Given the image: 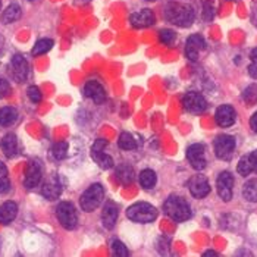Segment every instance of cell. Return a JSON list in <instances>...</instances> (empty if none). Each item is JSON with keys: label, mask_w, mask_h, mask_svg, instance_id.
I'll return each mask as SVG.
<instances>
[{"label": "cell", "mask_w": 257, "mask_h": 257, "mask_svg": "<svg viewBox=\"0 0 257 257\" xmlns=\"http://www.w3.org/2000/svg\"><path fill=\"white\" fill-rule=\"evenodd\" d=\"M79 2H88V0H79Z\"/></svg>", "instance_id": "42"}, {"label": "cell", "mask_w": 257, "mask_h": 257, "mask_svg": "<svg viewBox=\"0 0 257 257\" xmlns=\"http://www.w3.org/2000/svg\"><path fill=\"white\" fill-rule=\"evenodd\" d=\"M106 146H107V143L104 140H97L93 144V147H91V158L94 159V162L99 165L101 169L113 168V159L104 153V147Z\"/></svg>", "instance_id": "8"}, {"label": "cell", "mask_w": 257, "mask_h": 257, "mask_svg": "<svg viewBox=\"0 0 257 257\" xmlns=\"http://www.w3.org/2000/svg\"><path fill=\"white\" fill-rule=\"evenodd\" d=\"M204 12H203V18L206 21H212L213 20V6H212V3L210 2H204V9H203Z\"/></svg>", "instance_id": "37"}, {"label": "cell", "mask_w": 257, "mask_h": 257, "mask_svg": "<svg viewBox=\"0 0 257 257\" xmlns=\"http://www.w3.org/2000/svg\"><path fill=\"white\" fill-rule=\"evenodd\" d=\"M41 166H40L39 162L36 160H31L27 166V171H25V179H24V185L25 188L31 190V188H36L41 181Z\"/></svg>", "instance_id": "13"}, {"label": "cell", "mask_w": 257, "mask_h": 257, "mask_svg": "<svg viewBox=\"0 0 257 257\" xmlns=\"http://www.w3.org/2000/svg\"><path fill=\"white\" fill-rule=\"evenodd\" d=\"M84 94L97 104L106 100V91L97 81H88L84 87Z\"/></svg>", "instance_id": "17"}, {"label": "cell", "mask_w": 257, "mask_h": 257, "mask_svg": "<svg viewBox=\"0 0 257 257\" xmlns=\"http://www.w3.org/2000/svg\"><path fill=\"white\" fill-rule=\"evenodd\" d=\"M251 21H253V24L257 27V5L254 6V9H253V17H251Z\"/></svg>", "instance_id": "40"}, {"label": "cell", "mask_w": 257, "mask_h": 257, "mask_svg": "<svg viewBox=\"0 0 257 257\" xmlns=\"http://www.w3.org/2000/svg\"><path fill=\"white\" fill-rule=\"evenodd\" d=\"M150 2H153V0H150Z\"/></svg>", "instance_id": "44"}, {"label": "cell", "mask_w": 257, "mask_h": 257, "mask_svg": "<svg viewBox=\"0 0 257 257\" xmlns=\"http://www.w3.org/2000/svg\"><path fill=\"white\" fill-rule=\"evenodd\" d=\"M56 215L59 219L60 225L66 229H74L78 225V216H77V209L72 203L69 201H62L58 209Z\"/></svg>", "instance_id": "5"}, {"label": "cell", "mask_w": 257, "mask_h": 257, "mask_svg": "<svg viewBox=\"0 0 257 257\" xmlns=\"http://www.w3.org/2000/svg\"><path fill=\"white\" fill-rule=\"evenodd\" d=\"M9 93H11V85H9V82L5 81V79H0V99L6 97Z\"/></svg>", "instance_id": "38"}, {"label": "cell", "mask_w": 257, "mask_h": 257, "mask_svg": "<svg viewBox=\"0 0 257 257\" xmlns=\"http://www.w3.org/2000/svg\"><path fill=\"white\" fill-rule=\"evenodd\" d=\"M21 18V8L18 5H11L5 9L2 14V22L3 24H12Z\"/></svg>", "instance_id": "25"}, {"label": "cell", "mask_w": 257, "mask_h": 257, "mask_svg": "<svg viewBox=\"0 0 257 257\" xmlns=\"http://www.w3.org/2000/svg\"><path fill=\"white\" fill-rule=\"evenodd\" d=\"M235 150V139L231 136H219L215 140V155L220 160H229Z\"/></svg>", "instance_id": "6"}, {"label": "cell", "mask_w": 257, "mask_h": 257, "mask_svg": "<svg viewBox=\"0 0 257 257\" xmlns=\"http://www.w3.org/2000/svg\"><path fill=\"white\" fill-rule=\"evenodd\" d=\"M187 159L196 171H203L206 168V158H204V146L203 144H193L187 149Z\"/></svg>", "instance_id": "10"}, {"label": "cell", "mask_w": 257, "mask_h": 257, "mask_svg": "<svg viewBox=\"0 0 257 257\" xmlns=\"http://www.w3.org/2000/svg\"><path fill=\"white\" fill-rule=\"evenodd\" d=\"M118 144L122 150H134L137 147V141H136V139L130 133H122L119 136Z\"/></svg>", "instance_id": "28"}, {"label": "cell", "mask_w": 257, "mask_h": 257, "mask_svg": "<svg viewBox=\"0 0 257 257\" xmlns=\"http://www.w3.org/2000/svg\"><path fill=\"white\" fill-rule=\"evenodd\" d=\"M9 188H11V181H9L8 168L3 162H0V194L8 193Z\"/></svg>", "instance_id": "31"}, {"label": "cell", "mask_w": 257, "mask_h": 257, "mask_svg": "<svg viewBox=\"0 0 257 257\" xmlns=\"http://www.w3.org/2000/svg\"><path fill=\"white\" fill-rule=\"evenodd\" d=\"M18 213V206L14 201H6L0 206V223L2 225H8L11 223L14 219L17 218Z\"/></svg>", "instance_id": "20"}, {"label": "cell", "mask_w": 257, "mask_h": 257, "mask_svg": "<svg viewBox=\"0 0 257 257\" xmlns=\"http://www.w3.org/2000/svg\"><path fill=\"white\" fill-rule=\"evenodd\" d=\"M165 18L178 27H190L194 21V9L188 3L169 2L165 8Z\"/></svg>", "instance_id": "1"}, {"label": "cell", "mask_w": 257, "mask_h": 257, "mask_svg": "<svg viewBox=\"0 0 257 257\" xmlns=\"http://www.w3.org/2000/svg\"><path fill=\"white\" fill-rule=\"evenodd\" d=\"M163 210L168 218H171L175 222H184L191 218V209L190 204L179 196H171L165 201Z\"/></svg>", "instance_id": "2"}, {"label": "cell", "mask_w": 257, "mask_h": 257, "mask_svg": "<svg viewBox=\"0 0 257 257\" xmlns=\"http://www.w3.org/2000/svg\"><path fill=\"white\" fill-rule=\"evenodd\" d=\"M28 97H30V100H31L33 103H40L41 99H43V94H41V91L39 90V87L31 85V87L28 88Z\"/></svg>", "instance_id": "36"}, {"label": "cell", "mask_w": 257, "mask_h": 257, "mask_svg": "<svg viewBox=\"0 0 257 257\" xmlns=\"http://www.w3.org/2000/svg\"><path fill=\"white\" fill-rule=\"evenodd\" d=\"M188 188H190L191 196L196 198L206 197L210 193L209 181H207L206 177H203V175H196V177H193V178L190 179Z\"/></svg>", "instance_id": "11"}, {"label": "cell", "mask_w": 257, "mask_h": 257, "mask_svg": "<svg viewBox=\"0 0 257 257\" xmlns=\"http://www.w3.org/2000/svg\"><path fill=\"white\" fill-rule=\"evenodd\" d=\"M234 2H235V0H234Z\"/></svg>", "instance_id": "45"}, {"label": "cell", "mask_w": 257, "mask_h": 257, "mask_svg": "<svg viewBox=\"0 0 257 257\" xmlns=\"http://www.w3.org/2000/svg\"><path fill=\"white\" fill-rule=\"evenodd\" d=\"M50 155H52V158L55 159V160H63V159L66 158V155H68V143L66 141L56 143L52 147Z\"/></svg>", "instance_id": "30"}, {"label": "cell", "mask_w": 257, "mask_h": 257, "mask_svg": "<svg viewBox=\"0 0 257 257\" xmlns=\"http://www.w3.org/2000/svg\"><path fill=\"white\" fill-rule=\"evenodd\" d=\"M119 215V207L116 203L113 201H107L103 207V212H101V222L104 225V228L107 229H112L116 223V219Z\"/></svg>", "instance_id": "16"}, {"label": "cell", "mask_w": 257, "mask_h": 257, "mask_svg": "<svg viewBox=\"0 0 257 257\" xmlns=\"http://www.w3.org/2000/svg\"><path fill=\"white\" fill-rule=\"evenodd\" d=\"M60 188L59 182L56 179H52V181H47L44 185H43V190H41V194L47 200H56L60 196Z\"/></svg>", "instance_id": "23"}, {"label": "cell", "mask_w": 257, "mask_h": 257, "mask_svg": "<svg viewBox=\"0 0 257 257\" xmlns=\"http://www.w3.org/2000/svg\"><path fill=\"white\" fill-rule=\"evenodd\" d=\"M104 197V190L100 184H93L90 185V188H87L84 191V194L79 198V204L82 207V210L85 212H93L99 207Z\"/></svg>", "instance_id": "4"}, {"label": "cell", "mask_w": 257, "mask_h": 257, "mask_svg": "<svg viewBox=\"0 0 257 257\" xmlns=\"http://www.w3.org/2000/svg\"><path fill=\"white\" fill-rule=\"evenodd\" d=\"M130 21H131L133 27H136V28H146V27L153 25L156 18H155V14L150 9H143L140 12H136L134 15H131Z\"/></svg>", "instance_id": "19"}, {"label": "cell", "mask_w": 257, "mask_h": 257, "mask_svg": "<svg viewBox=\"0 0 257 257\" xmlns=\"http://www.w3.org/2000/svg\"><path fill=\"white\" fill-rule=\"evenodd\" d=\"M0 6H2V3H0Z\"/></svg>", "instance_id": "43"}, {"label": "cell", "mask_w": 257, "mask_h": 257, "mask_svg": "<svg viewBox=\"0 0 257 257\" xmlns=\"http://www.w3.org/2000/svg\"><path fill=\"white\" fill-rule=\"evenodd\" d=\"M244 100L248 104H253L257 101V85H250L245 91H244Z\"/></svg>", "instance_id": "34"}, {"label": "cell", "mask_w": 257, "mask_h": 257, "mask_svg": "<svg viewBox=\"0 0 257 257\" xmlns=\"http://www.w3.org/2000/svg\"><path fill=\"white\" fill-rule=\"evenodd\" d=\"M28 62L24 59V56L21 55H15L12 60H11V74L12 77L17 79L18 82H24L28 78Z\"/></svg>", "instance_id": "14"}, {"label": "cell", "mask_w": 257, "mask_h": 257, "mask_svg": "<svg viewBox=\"0 0 257 257\" xmlns=\"http://www.w3.org/2000/svg\"><path fill=\"white\" fill-rule=\"evenodd\" d=\"M53 40L50 39H43L39 40L37 43H36V46L33 47V55L34 56H40V55H44V53H47L52 47H53Z\"/></svg>", "instance_id": "29"}, {"label": "cell", "mask_w": 257, "mask_h": 257, "mask_svg": "<svg viewBox=\"0 0 257 257\" xmlns=\"http://www.w3.org/2000/svg\"><path fill=\"white\" fill-rule=\"evenodd\" d=\"M159 39H160V41H162L163 44H171V43H174V40H175V33H174L172 30H162V31L159 33Z\"/></svg>", "instance_id": "35"}, {"label": "cell", "mask_w": 257, "mask_h": 257, "mask_svg": "<svg viewBox=\"0 0 257 257\" xmlns=\"http://www.w3.org/2000/svg\"><path fill=\"white\" fill-rule=\"evenodd\" d=\"M203 256H218V253H216V251H213V250H207Z\"/></svg>", "instance_id": "41"}, {"label": "cell", "mask_w": 257, "mask_h": 257, "mask_svg": "<svg viewBox=\"0 0 257 257\" xmlns=\"http://www.w3.org/2000/svg\"><path fill=\"white\" fill-rule=\"evenodd\" d=\"M112 253H113V256H116V257H125L130 254V251L126 250L125 244H123V242H120V241H118V239L112 242Z\"/></svg>", "instance_id": "32"}, {"label": "cell", "mask_w": 257, "mask_h": 257, "mask_svg": "<svg viewBox=\"0 0 257 257\" xmlns=\"http://www.w3.org/2000/svg\"><path fill=\"white\" fill-rule=\"evenodd\" d=\"M206 49V41L201 36L194 34L191 36L190 39L187 40V44H185V56L191 62H196L198 59V55L200 52H203Z\"/></svg>", "instance_id": "12"}, {"label": "cell", "mask_w": 257, "mask_h": 257, "mask_svg": "<svg viewBox=\"0 0 257 257\" xmlns=\"http://www.w3.org/2000/svg\"><path fill=\"white\" fill-rule=\"evenodd\" d=\"M242 196L247 201L256 203L257 201V178L250 179L245 182L244 188H242Z\"/></svg>", "instance_id": "26"}, {"label": "cell", "mask_w": 257, "mask_h": 257, "mask_svg": "<svg viewBox=\"0 0 257 257\" xmlns=\"http://www.w3.org/2000/svg\"><path fill=\"white\" fill-rule=\"evenodd\" d=\"M237 171L238 174L242 175V177H248L253 172L257 174V150L250 153V155H247V156H244L238 162Z\"/></svg>", "instance_id": "18"}, {"label": "cell", "mask_w": 257, "mask_h": 257, "mask_svg": "<svg viewBox=\"0 0 257 257\" xmlns=\"http://www.w3.org/2000/svg\"><path fill=\"white\" fill-rule=\"evenodd\" d=\"M18 112L15 107H3L0 109V125L2 126H11L17 122Z\"/></svg>", "instance_id": "24"}, {"label": "cell", "mask_w": 257, "mask_h": 257, "mask_svg": "<svg viewBox=\"0 0 257 257\" xmlns=\"http://www.w3.org/2000/svg\"><path fill=\"white\" fill-rule=\"evenodd\" d=\"M182 106L190 113H196L197 115V113H203L207 109V101L197 91H190V93H187L184 96Z\"/></svg>", "instance_id": "7"}, {"label": "cell", "mask_w": 257, "mask_h": 257, "mask_svg": "<svg viewBox=\"0 0 257 257\" xmlns=\"http://www.w3.org/2000/svg\"><path fill=\"white\" fill-rule=\"evenodd\" d=\"M156 174H155V171H152V169H144L141 174H140V184L146 188V190H150V188H153L155 185H156Z\"/></svg>", "instance_id": "27"}, {"label": "cell", "mask_w": 257, "mask_h": 257, "mask_svg": "<svg viewBox=\"0 0 257 257\" xmlns=\"http://www.w3.org/2000/svg\"><path fill=\"white\" fill-rule=\"evenodd\" d=\"M216 188H218L219 197L223 201H231L232 188H234V177L226 171L219 174L218 181H216Z\"/></svg>", "instance_id": "9"}, {"label": "cell", "mask_w": 257, "mask_h": 257, "mask_svg": "<svg viewBox=\"0 0 257 257\" xmlns=\"http://www.w3.org/2000/svg\"><path fill=\"white\" fill-rule=\"evenodd\" d=\"M115 174H116V179L122 185H130L136 179V172L130 165H119Z\"/></svg>", "instance_id": "22"}, {"label": "cell", "mask_w": 257, "mask_h": 257, "mask_svg": "<svg viewBox=\"0 0 257 257\" xmlns=\"http://www.w3.org/2000/svg\"><path fill=\"white\" fill-rule=\"evenodd\" d=\"M215 118H216V122H218L219 126H222V128H228V126L234 125L235 118H237V113H235V110H234V107H232V106H229V104H223V106H220L218 110H216Z\"/></svg>", "instance_id": "15"}, {"label": "cell", "mask_w": 257, "mask_h": 257, "mask_svg": "<svg viewBox=\"0 0 257 257\" xmlns=\"http://www.w3.org/2000/svg\"><path fill=\"white\" fill-rule=\"evenodd\" d=\"M250 59H251V63H250V66H248V74H250L251 78L257 79V47L251 50Z\"/></svg>", "instance_id": "33"}, {"label": "cell", "mask_w": 257, "mask_h": 257, "mask_svg": "<svg viewBox=\"0 0 257 257\" xmlns=\"http://www.w3.org/2000/svg\"><path fill=\"white\" fill-rule=\"evenodd\" d=\"M0 147L6 158H14L18 152V140L14 134H8L2 139Z\"/></svg>", "instance_id": "21"}, {"label": "cell", "mask_w": 257, "mask_h": 257, "mask_svg": "<svg viewBox=\"0 0 257 257\" xmlns=\"http://www.w3.org/2000/svg\"><path fill=\"white\" fill-rule=\"evenodd\" d=\"M126 216L137 223H149L158 218V209L149 203H136L128 207Z\"/></svg>", "instance_id": "3"}, {"label": "cell", "mask_w": 257, "mask_h": 257, "mask_svg": "<svg viewBox=\"0 0 257 257\" xmlns=\"http://www.w3.org/2000/svg\"><path fill=\"white\" fill-rule=\"evenodd\" d=\"M250 125H251V130H253L254 133H257V112L251 116V119H250Z\"/></svg>", "instance_id": "39"}]
</instances>
